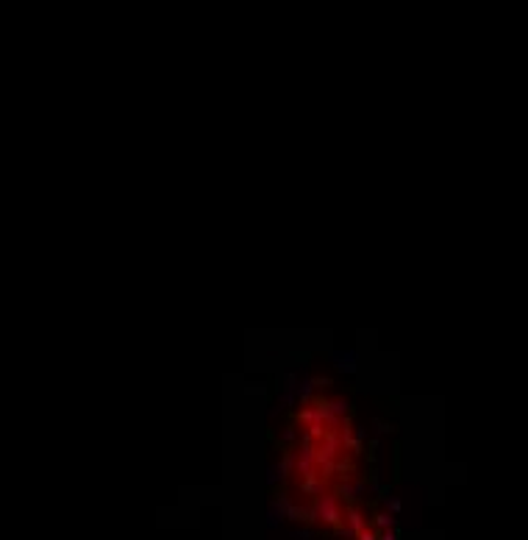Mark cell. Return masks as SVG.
Here are the masks:
<instances>
[{
    "label": "cell",
    "instance_id": "7a4b0ae2",
    "mask_svg": "<svg viewBox=\"0 0 528 540\" xmlns=\"http://www.w3.org/2000/svg\"><path fill=\"white\" fill-rule=\"evenodd\" d=\"M372 524H376V529H395V521H392V515H387V513H378Z\"/></svg>",
    "mask_w": 528,
    "mask_h": 540
},
{
    "label": "cell",
    "instance_id": "6da1fadb",
    "mask_svg": "<svg viewBox=\"0 0 528 540\" xmlns=\"http://www.w3.org/2000/svg\"><path fill=\"white\" fill-rule=\"evenodd\" d=\"M331 409L336 418H345V415H351V401L345 395H336V399H331Z\"/></svg>",
    "mask_w": 528,
    "mask_h": 540
},
{
    "label": "cell",
    "instance_id": "52a82bcc",
    "mask_svg": "<svg viewBox=\"0 0 528 540\" xmlns=\"http://www.w3.org/2000/svg\"><path fill=\"white\" fill-rule=\"evenodd\" d=\"M278 412H281L278 407H270V409H267V418H278Z\"/></svg>",
    "mask_w": 528,
    "mask_h": 540
},
{
    "label": "cell",
    "instance_id": "5b68a950",
    "mask_svg": "<svg viewBox=\"0 0 528 540\" xmlns=\"http://www.w3.org/2000/svg\"><path fill=\"white\" fill-rule=\"evenodd\" d=\"M376 429H378V432H392V423H384V420L378 418V420H376Z\"/></svg>",
    "mask_w": 528,
    "mask_h": 540
},
{
    "label": "cell",
    "instance_id": "3957f363",
    "mask_svg": "<svg viewBox=\"0 0 528 540\" xmlns=\"http://www.w3.org/2000/svg\"><path fill=\"white\" fill-rule=\"evenodd\" d=\"M314 387H317V390L331 387V379H328V376H314Z\"/></svg>",
    "mask_w": 528,
    "mask_h": 540
},
{
    "label": "cell",
    "instance_id": "277c9868",
    "mask_svg": "<svg viewBox=\"0 0 528 540\" xmlns=\"http://www.w3.org/2000/svg\"><path fill=\"white\" fill-rule=\"evenodd\" d=\"M381 540H397V532L395 529H381Z\"/></svg>",
    "mask_w": 528,
    "mask_h": 540
},
{
    "label": "cell",
    "instance_id": "8992f818",
    "mask_svg": "<svg viewBox=\"0 0 528 540\" xmlns=\"http://www.w3.org/2000/svg\"><path fill=\"white\" fill-rule=\"evenodd\" d=\"M387 507H389V509H392V513H395V509L400 507V501H397V498H387Z\"/></svg>",
    "mask_w": 528,
    "mask_h": 540
}]
</instances>
